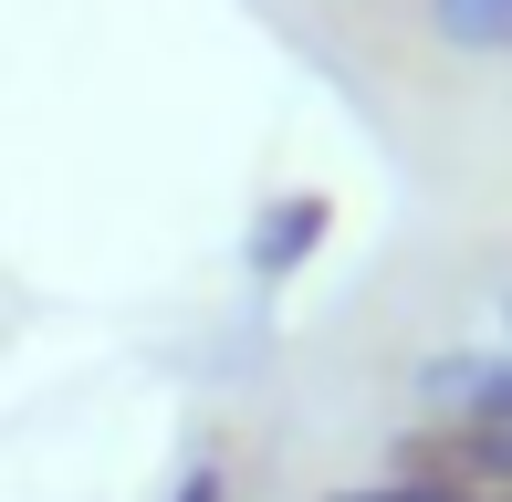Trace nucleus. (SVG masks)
<instances>
[{
	"instance_id": "f257e3e1",
	"label": "nucleus",
	"mask_w": 512,
	"mask_h": 502,
	"mask_svg": "<svg viewBox=\"0 0 512 502\" xmlns=\"http://www.w3.org/2000/svg\"><path fill=\"white\" fill-rule=\"evenodd\" d=\"M408 398L429 419H481V429L512 440V356H418Z\"/></svg>"
},
{
	"instance_id": "20e7f679",
	"label": "nucleus",
	"mask_w": 512,
	"mask_h": 502,
	"mask_svg": "<svg viewBox=\"0 0 512 502\" xmlns=\"http://www.w3.org/2000/svg\"><path fill=\"white\" fill-rule=\"evenodd\" d=\"M178 502H230V482H220V471H209V461H199V471H189V482H178Z\"/></svg>"
},
{
	"instance_id": "f03ea898",
	"label": "nucleus",
	"mask_w": 512,
	"mask_h": 502,
	"mask_svg": "<svg viewBox=\"0 0 512 502\" xmlns=\"http://www.w3.org/2000/svg\"><path fill=\"white\" fill-rule=\"evenodd\" d=\"M324 231H335V199H324V189L262 199V220H251V272H262V283H293V272L324 251Z\"/></svg>"
},
{
	"instance_id": "7ed1b4c3",
	"label": "nucleus",
	"mask_w": 512,
	"mask_h": 502,
	"mask_svg": "<svg viewBox=\"0 0 512 502\" xmlns=\"http://www.w3.org/2000/svg\"><path fill=\"white\" fill-rule=\"evenodd\" d=\"M429 21L460 53H512V0H429Z\"/></svg>"
},
{
	"instance_id": "39448f33",
	"label": "nucleus",
	"mask_w": 512,
	"mask_h": 502,
	"mask_svg": "<svg viewBox=\"0 0 512 502\" xmlns=\"http://www.w3.org/2000/svg\"><path fill=\"white\" fill-rule=\"evenodd\" d=\"M502 325H512V293H502Z\"/></svg>"
}]
</instances>
